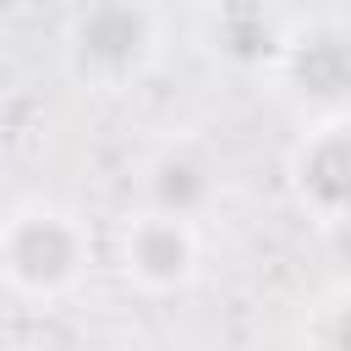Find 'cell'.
Listing matches in <instances>:
<instances>
[{
    "mask_svg": "<svg viewBox=\"0 0 351 351\" xmlns=\"http://www.w3.org/2000/svg\"><path fill=\"white\" fill-rule=\"evenodd\" d=\"M71 236H66V225H55V219H27L16 236H11V263H16V274L22 280H60L66 269H71Z\"/></svg>",
    "mask_w": 351,
    "mask_h": 351,
    "instance_id": "obj_1",
    "label": "cell"
},
{
    "mask_svg": "<svg viewBox=\"0 0 351 351\" xmlns=\"http://www.w3.org/2000/svg\"><path fill=\"white\" fill-rule=\"evenodd\" d=\"M335 346H340V351H351V307L335 318Z\"/></svg>",
    "mask_w": 351,
    "mask_h": 351,
    "instance_id": "obj_7",
    "label": "cell"
},
{
    "mask_svg": "<svg viewBox=\"0 0 351 351\" xmlns=\"http://www.w3.org/2000/svg\"><path fill=\"white\" fill-rule=\"evenodd\" d=\"M132 252H137V263H143L148 274H159V280H170V274L186 269V241H181L176 225H143L137 241H132Z\"/></svg>",
    "mask_w": 351,
    "mask_h": 351,
    "instance_id": "obj_5",
    "label": "cell"
},
{
    "mask_svg": "<svg viewBox=\"0 0 351 351\" xmlns=\"http://www.w3.org/2000/svg\"><path fill=\"white\" fill-rule=\"evenodd\" d=\"M296 82L313 99H346L351 93V44L346 38H313L296 49Z\"/></svg>",
    "mask_w": 351,
    "mask_h": 351,
    "instance_id": "obj_3",
    "label": "cell"
},
{
    "mask_svg": "<svg viewBox=\"0 0 351 351\" xmlns=\"http://www.w3.org/2000/svg\"><path fill=\"white\" fill-rule=\"evenodd\" d=\"M302 176H307L313 197H324V203H351V137H324V143L307 154Z\"/></svg>",
    "mask_w": 351,
    "mask_h": 351,
    "instance_id": "obj_4",
    "label": "cell"
},
{
    "mask_svg": "<svg viewBox=\"0 0 351 351\" xmlns=\"http://www.w3.org/2000/svg\"><path fill=\"white\" fill-rule=\"evenodd\" d=\"M143 44V16L126 11V5H99L88 11L82 22V55L99 60V66H126Z\"/></svg>",
    "mask_w": 351,
    "mask_h": 351,
    "instance_id": "obj_2",
    "label": "cell"
},
{
    "mask_svg": "<svg viewBox=\"0 0 351 351\" xmlns=\"http://www.w3.org/2000/svg\"><path fill=\"white\" fill-rule=\"evenodd\" d=\"M203 170L192 165V159H170V165H159V181H154V192H159V203L165 208H192L197 197H203Z\"/></svg>",
    "mask_w": 351,
    "mask_h": 351,
    "instance_id": "obj_6",
    "label": "cell"
}]
</instances>
